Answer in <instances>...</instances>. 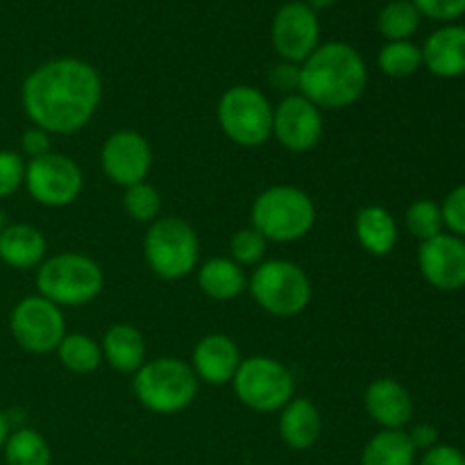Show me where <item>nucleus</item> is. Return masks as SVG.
<instances>
[{
  "label": "nucleus",
  "mask_w": 465,
  "mask_h": 465,
  "mask_svg": "<svg viewBox=\"0 0 465 465\" xmlns=\"http://www.w3.org/2000/svg\"><path fill=\"white\" fill-rule=\"evenodd\" d=\"M123 209L136 223H154L162 212V193L148 182L127 186L123 193Z\"/></svg>",
  "instance_id": "30"
},
{
  "label": "nucleus",
  "mask_w": 465,
  "mask_h": 465,
  "mask_svg": "<svg viewBox=\"0 0 465 465\" xmlns=\"http://www.w3.org/2000/svg\"><path fill=\"white\" fill-rule=\"evenodd\" d=\"M409 440H411L413 450H422V452H427V450L436 448L439 445V430H436L434 425H427V422H422V425H416L411 431H407Z\"/></svg>",
  "instance_id": "38"
},
{
  "label": "nucleus",
  "mask_w": 465,
  "mask_h": 465,
  "mask_svg": "<svg viewBox=\"0 0 465 465\" xmlns=\"http://www.w3.org/2000/svg\"><path fill=\"white\" fill-rule=\"evenodd\" d=\"M7 436H9V418H7V413L0 409V452H3Z\"/></svg>",
  "instance_id": "39"
},
{
  "label": "nucleus",
  "mask_w": 465,
  "mask_h": 465,
  "mask_svg": "<svg viewBox=\"0 0 465 465\" xmlns=\"http://www.w3.org/2000/svg\"><path fill=\"white\" fill-rule=\"evenodd\" d=\"M103 359H107L114 371L123 375H134L145 363V339L134 325L118 322L104 331V339L100 343Z\"/></svg>",
  "instance_id": "21"
},
{
  "label": "nucleus",
  "mask_w": 465,
  "mask_h": 465,
  "mask_svg": "<svg viewBox=\"0 0 465 465\" xmlns=\"http://www.w3.org/2000/svg\"><path fill=\"white\" fill-rule=\"evenodd\" d=\"M321 23L304 0L282 5L272 18V45L289 64H300L318 48Z\"/></svg>",
  "instance_id": "12"
},
{
  "label": "nucleus",
  "mask_w": 465,
  "mask_h": 465,
  "mask_svg": "<svg viewBox=\"0 0 465 465\" xmlns=\"http://www.w3.org/2000/svg\"><path fill=\"white\" fill-rule=\"evenodd\" d=\"M404 223H407L409 234L416 236L420 243H425V241L434 239V236L443 234L445 232L440 204L434 203V200H427V198L416 200V203L407 209Z\"/></svg>",
  "instance_id": "29"
},
{
  "label": "nucleus",
  "mask_w": 465,
  "mask_h": 465,
  "mask_svg": "<svg viewBox=\"0 0 465 465\" xmlns=\"http://www.w3.org/2000/svg\"><path fill=\"white\" fill-rule=\"evenodd\" d=\"M304 3H307L309 7L313 9V12H318V9H327V7H331V5H334L336 0H304Z\"/></svg>",
  "instance_id": "40"
},
{
  "label": "nucleus",
  "mask_w": 465,
  "mask_h": 465,
  "mask_svg": "<svg viewBox=\"0 0 465 465\" xmlns=\"http://www.w3.org/2000/svg\"><path fill=\"white\" fill-rule=\"evenodd\" d=\"M48 243L39 227L9 223L0 230V262L14 271H30L45 262Z\"/></svg>",
  "instance_id": "19"
},
{
  "label": "nucleus",
  "mask_w": 465,
  "mask_h": 465,
  "mask_svg": "<svg viewBox=\"0 0 465 465\" xmlns=\"http://www.w3.org/2000/svg\"><path fill=\"white\" fill-rule=\"evenodd\" d=\"M422 66L436 77L454 80L465 75V25L439 27L422 45Z\"/></svg>",
  "instance_id": "18"
},
{
  "label": "nucleus",
  "mask_w": 465,
  "mask_h": 465,
  "mask_svg": "<svg viewBox=\"0 0 465 465\" xmlns=\"http://www.w3.org/2000/svg\"><path fill=\"white\" fill-rule=\"evenodd\" d=\"M145 262L162 280H182L195 271L200 241L193 227L177 216H163L150 223L143 239Z\"/></svg>",
  "instance_id": "6"
},
{
  "label": "nucleus",
  "mask_w": 465,
  "mask_h": 465,
  "mask_svg": "<svg viewBox=\"0 0 465 465\" xmlns=\"http://www.w3.org/2000/svg\"><path fill=\"white\" fill-rule=\"evenodd\" d=\"M21 150L27 154L30 159H36V157H44V154L53 153L50 150V134L45 130H41V127H35L32 125L30 130L23 132L21 136Z\"/></svg>",
  "instance_id": "35"
},
{
  "label": "nucleus",
  "mask_w": 465,
  "mask_h": 465,
  "mask_svg": "<svg viewBox=\"0 0 465 465\" xmlns=\"http://www.w3.org/2000/svg\"><path fill=\"white\" fill-rule=\"evenodd\" d=\"M9 331L18 348L30 354L57 352L66 336V321L62 307L45 300L44 295H27L18 300L9 316Z\"/></svg>",
  "instance_id": "10"
},
{
  "label": "nucleus",
  "mask_w": 465,
  "mask_h": 465,
  "mask_svg": "<svg viewBox=\"0 0 465 465\" xmlns=\"http://www.w3.org/2000/svg\"><path fill=\"white\" fill-rule=\"evenodd\" d=\"M440 212H443V223L450 234L465 239V184L457 186L445 195Z\"/></svg>",
  "instance_id": "33"
},
{
  "label": "nucleus",
  "mask_w": 465,
  "mask_h": 465,
  "mask_svg": "<svg viewBox=\"0 0 465 465\" xmlns=\"http://www.w3.org/2000/svg\"><path fill=\"white\" fill-rule=\"evenodd\" d=\"M218 123L232 143L259 148L272 136V107L257 86H232L218 100Z\"/></svg>",
  "instance_id": "8"
},
{
  "label": "nucleus",
  "mask_w": 465,
  "mask_h": 465,
  "mask_svg": "<svg viewBox=\"0 0 465 465\" xmlns=\"http://www.w3.org/2000/svg\"><path fill=\"white\" fill-rule=\"evenodd\" d=\"M241 361L243 359H241L239 348L230 336L209 334L195 345L191 368H193L195 377L203 380L204 384L225 386L234 380Z\"/></svg>",
  "instance_id": "16"
},
{
  "label": "nucleus",
  "mask_w": 465,
  "mask_h": 465,
  "mask_svg": "<svg viewBox=\"0 0 465 465\" xmlns=\"http://www.w3.org/2000/svg\"><path fill=\"white\" fill-rule=\"evenodd\" d=\"M354 234H357L361 248L375 257H386L398 245L395 218L391 216L389 209L380 207V204H368V207L359 209L357 218H354Z\"/></svg>",
  "instance_id": "22"
},
{
  "label": "nucleus",
  "mask_w": 465,
  "mask_h": 465,
  "mask_svg": "<svg viewBox=\"0 0 465 465\" xmlns=\"http://www.w3.org/2000/svg\"><path fill=\"white\" fill-rule=\"evenodd\" d=\"M232 384L241 404L259 413L282 411L295 393L291 371L272 357L243 359Z\"/></svg>",
  "instance_id": "9"
},
{
  "label": "nucleus",
  "mask_w": 465,
  "mask_h": 465,
  "mask_svg": "<svg viewBox=\"0 0 465 465\" xmlns=\"http://www.w3.org/2000/svg\"><path fill=\"white\" fill-rule=\"evenodd\" d=\"M5 463L7 465H50L53 463V452L44 436L30 427L9 431L5 440Z\"/></svg>",
  "instance_id": "25"
},
{
  "label": "nucleus",
  "mask_w": 465,
  "mask_h": 465,
  "mask_svg": "<svg viewBox=\"0 0 465 465\" xmlns=\"http://www.w3.org/2000/svg\"><path fill=\"white\" fill-rule=\"evenodd\" d=\"M103 100V80L91 64L62 57L25 77L21 104L35 127L48 134H75L89 125Z\"/></svg>",
  "instance_id": "1"
},
{
  "label": "nucleus",
  "mask_w": 465,
  "mask_h": 465,
  "mask_svg": "<svg viewBox=\"0 0 465 465\" xmlns=\"http://www.w3.org/2000/svg\"><path fill=\"white\" fill-rule=\"evenodd\" d=\"M418 465H465V454L454 445H436L427 450Z\"/></svg>",
  "instance_id": "36"
},
{
  "label": "nucleus",
  "mask_w": 465,
  "mask_h": 465,
  "mask_svg": "<svg viewBox=\"0 0 465 465\" xmlns=\"http://www.w3.org/2000/svg\"><path fill=\"white\" fill-rule=\"evenodd\" d=\"M198 381L191 363L175 357H162L145 361L134 372L132 389H134L136 400L148 411L171 416L193 404L198 395Z\"/></svg>",
  "instance_id": "4"
},
{
  "label": "nucleus",
  "mask_w": 465,
  "mask_h": 465,
  "mask_svg": "<svg viewBox=\"0 0 465 465\" xmlns=\"http://www.w3.org/2000/svg\"><path fill=\"white\" fill-rule=\"evenodd\" d=\"M266 245L268 241L254 227H243L230 241L232 262H236L239 266H257L266 254Z\"/></svg>",
  "instance_id": "31"
},
{
  "label": "nucleus",
  "mask_w": 465,
  "mask_h": 465,
  "mask_svg": "<svg viewBox=\"0 0 465 465\" xmlns=\"http://www.w3.org/2000/svg\"><path fill=\"white\" fill-rule=\"evenodd\" d=\"M420 25V14L411 0H393L386 5L377 18L381 36L389 41H409Z\"/></svg>",
  "instance_id": "27"
},
{
  "label": "nucleus",
  "mask_w": 465,
  "mask_h": 465,
  "mask_svg": "<svg viewBox=\"0 0 465 465\" xmlns=\"http://www.w3.org/2000/svg\"><path fill=\"white\" fill-rule=\"evenodd\" d=\"M272 136L291 153H309L322 139V112L304 95H286L272 109Z\"/></svg>",
  "instance_id": "13"
},
{
  "label": "nucleus",
  "mask_w": 465,
  "mask_h": 465,
  "mask_svg": "<svg viewBox=\"0 0 465 465\" xmlns=\"http://www.w3.org/2000/svg\"><path fill=\"white\" fill-rule=\"evenodd\" d=\"M250 216L252 227L266 241L293 243L316 225V204L298 186L277 184L257 195Z\"/></svg>",
  "instance_id": "3"
},
{
  "label": "nucleus",
  "mask_w": 465,
  "mask_h": 465,
  "mask_svg": "<svg viewBox=\"0 0 465 465\" xmlns=\"http://www.w3.org/2000/svg\"><path fill=\"white\" fill-rule=\"evenodd\" d=\"M25 159L14 150H0V200L16 193L25 182Z\"/></svg>",
  "instance_id": "32"
},
{
  "label": "nucleus",
  "mask_w": 465,
  "mask_h": 465,
  "mask_svg": "<svg viewBox=\"0 0 465 465\" xmlns=\"http://www.w3.org/2000/svg\"><path fill=\"white\" fill-rule=\"evenodd\" d=\"M361 465H416V450L404 430H381L363 448Z\"/></svg>",
  "instance_id": "24"
},
{
  "label": "nucleus",
  "mask_w": 465,
  "mask_h": 465,
  "mask_svg": "<svg viewBox=\"0 0 465 465\" xmlns=\"http://www.w3.org/2000/svg\"><path fill=\"white\" fill-rule=\"evenodd\" d=\"M100 163H103L104 175L114 184L127 189V186L145 182L150 166H153V150H150V143L139 132H114L104 141L103 153H100Z\"/></svg>",
  "instance_id": "14"
},
{
  "label": "nucleus",
  "mask_w": 465,
  "mask_h": 465,
  "mask_svg": "<svg viewBox=\"0 0 465 465\" xmlns=\"http://www.w3.org/2000/svg\"><path fill=\"white\" fill-rule=\"evenodd\" d=\"M248 286L254 302L271 316H298L312 302L309 275L298 263L286 259H268L259 263Z\"/></svg>",
  "instance_id": "7"
},
{
  "label": "nucleus",
  "mask_w": 465,
  "mask_h": 465,
  "mask_svg": "<svg viewBox=\"0 0 465 465\" xmlns=\"http://www.w3.org/2000/svg\"><path fill=\"white\" fill-rule=\"evenodd\" d=\"M322 418L316 404L307 398H293L280 411V436L291 450H309L318 443Z\"/></svg>",
  "instance_id": "20"
},
{
  "label": "nucleus",
  "mask_w": 465,
  "mask_h": 465,
  "mask_svg": "<svg viewBox=\"0 0 465 465\" xmlns=\"http://www.w3.org/2000/svg\"><path fill=\"white\" fill-rule=\"evenodd\" d=\"M366 411L381 430H404L413 418V398L404 384L381 377L368 384Z\"/></svg>",
  "instance_id": "17"
},
{
  "label": "nucleus",
  "mask_w": 465,
  "mask_h": 465,
  "mask_svg": "<svg viewBox=\"0 0 465 465\" xmlns=\"http://www.w3.org/2000/svg\"><path fill=\"white\" fill-rule=\"evenodd\" d=\"M57 357L64 368L77 375H89L103 363V348L86 334H66L57 348Z\"/></svg>",
  "instance_id": "26"
},
{
  "label": "nucleus",
  "mask_w": 465,
  "mask_h": 465,
  "mask_svg": "<svg viewBox=\"0 0 465 465\" xmlns=\"http://www.w3.org/2000/svg\"><path fill=\"white\" fill-rule=\"evenodd\" d=\"M368 84V68L357 48L343 41L322 44L300 66V95L318 109H345Z\"/></svg>",
  "instance_id": "2"
},
{
  "label": "nucleus",
  "mask_w": 465,
  "mask_h": 465,
  "mask_svg": "<svg viewBox=\"0 0 465 465\" xmlns=\"http://www.w3.org/2000/svg\"><path fill=\"white\" fill-rule=\"evenodd\" d=\"M418 266L422 277L439 291H459L465 286V239L439 234L420 243Z\"/></svg>",
  "instance_id": "15"
},
{
  "label": "nucleus",
  "mask_w": 465,
  "mask_h": 465,
  "mask_svg": "<svg viewBox=\"0 0 465 465\" xmlns=\"http://www.w3.org/2000/svg\"><path fill=\"white\" fill-rule=\"evenodd\" d=\"M198 286L207 298L218 300V302H227L234 300L248 289V277H245L243 268L236 262L225 257L209 259L200 266L198 271Z\"/></svg>",
  "instance_id": "23"
},
{
  "label": "nucleus",
  "mask_w": 465,
  "mask_h": 465,
  "mask_svg": "<svg viewBox=\"0 0 465 465\" xmlns=\"http://www.w3.org/2000/svg\"><path fill=\"white\" fill-rule=\"evenodd\" d=\"M36 289L57 307H82L103 293L104 272L86 254H53L36 271Z\"/></svg>",
  "instance_id": "5"
},
{
  "label": "nucleus",
  "mask_w": 465,
  "mask_h": 465,
  "mask_svg": "<svg viewBox=\"0 0 465 465\" xmlns=\"http://www.w3.org/2000/svg\"><path fill=\"white\" fill-rule=\"evenodd\" d=\"M380 68L384 75L395 77H411L413 73L420 71L422 66V50L413 41H389L380 50Z\"/></svg>",
  "instance_id": "28"
},
{
  "label": "nucleus",
  "mask_w": 465,
  "mask_h": 465,
  "mask_svg": "<svg viewBox=\"0 0 465 465\" xmlns=\"http://www.w3.org/2000/svg\"><path fill=\"white\" fill-rule=\"evenodd\" d=\"M23 186L35 203L57 209L75 203L84 186V177L71 157L48 153L44 157L27 159Z\"/></svg>",
  "instance_id": "11"
},
{
  "label": "nucleus",
  "mask_w": 465,
  "mask_h": 465,
  "mask_svg": "<svg viewBox=\"0 0 465 465\" xmlns=\"http://www.w3.org/2000/svg\"><path fill=\"white\" fill-rule=\"evenodd\" d=\"M271 82L277 86L280 91H293L298 89L300 82V66L298 64H280V66L272 68L271 73Z\"/></svg>",
  "instance_id": "37"
},
{
  "label": "nucleus",
  "mask_w": 465,
  "mask_h": 465,
  "mask_svg": "<svg viewBox=\"0 0 465 465\" xmlns=\"http://www.w3.org/2000/svg\"><path fill=\"white\" fill-rule=\"evenodd\" d=\"M420 16L431 21L452 23L465 14V0H411Z\"/></svg>",
  "instance_id": "34"
}]
</instances>
